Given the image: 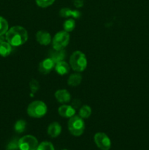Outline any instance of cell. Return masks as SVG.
I'll return each instance as SVG.
<instances>
[{
	"mask_svg": "<svg viewBox=\"0 0 149 150\" xmlns=\"http://www.w3.org/2000/svg\"><path fill=\"white\" fill-rule=\"evenodd\" d=\"M55 65L56 63L51 58H47L39 63V71L44 75L48 74L55 67Z\"/></svg>",
	"mask_w": 149,
	"mask_h": 150,
	"instance_id": "cell-8",
	"label": "cell"
},
{
	"mask_svg": "<svg viewBox=\"0 0 149 150\" xmlns=\"http://www.w3.org/2000/svg\"><path fill=\"white\" fill-rule=\"evenodd\" d=\"M66 57V53L64 50H56L53 48L49 52V58L53 59L54 62L57 63L58 62L63 61Z\"/></svg>",
	"mask_w": 149,
	"mask_h": 150,
	"instance_id": "cell-13",
	"label": "cell"
},
{
	"mask_svg": "<svg viewBox=\"0 0 149 150\" xmlns=\"http://www.w3.org/2000/svg\"><path fill=\"white\" fill-rule=\"evenodd\" d=\"M68 129L70 133L74 136H80L85 130V122L80 116L74 115L70 118L68 122Z\"/></svg>",
	"mask_w": 149,
	"mask_h": 150,
	"instance_id": "cell-4",
	"label": "cell"
},
{
	"mask_svg": "<svg viewBox=\"0 0 149 150\" xmlns=\"http://www.w3.org/2000/svg\"><path fill=\"white\" fill-rule=\"evenodd\" d=\"M83 0H73V4H74V7L77 8H80L83 6Z\"/></svg>",
	"mask_w": 149,
	"mask_h": 150,
	"instance_id": "cell-27",
	"label": "cell"
},
{
	"mask_svg": "<svg viewBox=\"0 0 149 150\" xmlns=\"http://www.w3.org/2000/svg\"><path fill=\"white\" fill-rule=\"evenodd\" d=\"M54 1H55V0H36L37 6L42 7V8H45V7L52 5Z\"/></svg>",
	"mask_w": 149,
	"mask_h": 150,
	"instance_id": "cell-23",
	"label": "cell"
},
{
	"mask_svg": "<svg viewBox=\"0 0 149 150\" xmlns=\"http://www.w3.org/2000/svg\"><path fill=\"white\" fill-rule=\"evenodd\" d=\"M26 122L23 120H18L14 125L15 131L18 133H22L26 130Z\"/></svg>",
	"mask_w": 149,
	"mask_h": 150,
	"instance_id": "cell-21",
	"label": "cell"
},
{
	"mask_svg": "<svg viewBox=\"0 0 149 150\" xmlns=\"http://www.w3.org/2000/svg\"><path fill=\"white\" fill-rule=\"evenodd\" d=\"M6 150H20L18 146V140L13 139L7 144Z\"/></svg>",
	"mask_w": 149,
	"mask_h": 150,
	"instance_id": "cell-24",
	"label": "cell"
},
{
	"mask_svg": "<svg viewBox=\"0 0 149 150\" xmlns=\"http://www.w3.org/2000/svg\"><path fill=\"white\" fill-rule=\"evenodd\" d=\"M28 32L20 26H12L5 34V39L12 46L18 47L23 45L28 40Z\"/></svg>",
	"mask_w": 149,
	"mask_h": 150,
	"instance_id": "cell-1",
	"label": "cell"
},
{
	"mask_svg": "<svg viewBox=\"0 0 149 150\" xmlns=\"http://www.w3.org/2000/svg\"><path fill=\"white\" fill-rule=\"evenodd\" d=\"M92 110L89 105H84L79 110V116L83 119H88L91 115Z\"/></svg>",
	"mask_w": 149,
	"mask_h": 150,
	"instance_id": "cell-18",
	"label": "cell"
},
{
	"mask_svg": "<svg viewBox=\"0 0 149 150\" xmlns=\"http://www.w3.org/2000/svg\"><path fill=\"white\" fill-rule=\"evenodd\" d=\"M12 51V45L7 41L0 42V56L6 57L10 54Z\"/></svg>",
	"mask_w": 149,
	"mask_h": 150,
	"instance_id": "cell-16",
	"label": "cell"
},
{
	"mask_svg": "<svg viewBox=\"0 0 149 150\" xmlns=\"http://www.w3.org/2000/svg\"><path fill=\"white\" fill-rule=\"evenodd\" d=\"M61 126L59 123L54 122L49 125L48 127V134L51 138H56L61 134Z\"/></svg>",
	"mask_w": 149,
	"mask_h": 150,
	"instance_id": "cell-14",
	"label": "cell"
},
{
	"mask_svg": "<svg viewBox=\"0 0 149 150\" xmlns=\"http://www.w3.org/2000/svg\"><path fill=\"white\" fill-rule=\"evenodd\" d=\"M9 29V24L7 21L2 16H0V37L7 33Z\"/></svg>",
	"mask_w": 149,
	"mask_h": 150,
	"instance_id": "cell-20",
	"label": "cell"
},
{
	"mask_svg": "<svg viewBox=\"0 0 149 150\" xmlns=\"http://www.w3.org/2000/svg\"><path fill=\"white\" fill-rule=\"evenodd\" d=\"M63 27H64V31H66L68 33L70 32H72L75 28V21L73 18L67 19L64 23Z\"/></svg>",
	"mask_w": 149,
	"mask_h": 150,
	"instance_id": "cell-19",
	"label": "cell"
},
{
	"mask_svg": "<svg viewBox=\"0 0 149 150\" xmlns=\"http://www.w3.org/2000/svg\"><path fill=\"white\" fill-rule=\"evenodd\" d=\"M38 145L37 139L32 135L23 136L18 140L20 150H36Z\"/></svg>",
	"mask_w": 149,
	"mask_h": 150,
	"instance_id": "cell-6",
	"label": "cell"
},
{
	"mask_svg": "<svg viewBox=\"0 0 149 150\" xmlns=\"http://www.w3.org/2000/svg\"><path fill=\"white\" fill-rule=\"evenodd\" d=\"M36 150H55V149L51 142H43L38 145Z\"/></svg>",
	"mask_w": 149,
	"mask_h": 150,
	"instance_id": "cell-22",
	"label": "cell"
},
{
	"mask_svg": "<svg viewBox=\"0 0 149 150\" xmlns=\"http://www.w3.org/2000/svg\"><path fill=\"white\" fill-rule=\"evenodd\" d=\"M54 68H55L56 73L59 74L60 76H64V75L67 74L70 72V67L68 63H67L65 61L63 60V61L56 63Z\"/></svg>",
	"mask_w": 149,
	"mask_h": 150,
	"instance_id": "cell-15",
	"label": "cell"
},
{
	"mask_svg": "<svg viewBox=\"0 0 149 150\" xmlns=\"http://www.w3.org/2000/svg\"><path fill=\"white\" fill-rule=\"evenodd\" d=\"M70 64L72 69L76 72H83L87 67V59L86 55L80 51H76L70 58Z\"/></svg>",
	"mask_w": 149,
	"mask_h": 150,
	"instance_id": "cell-2",
	"label": "cell"
},
{
	"mask_svg": "<svg viewBox=\"0 0 149 150\" xmlns=\"http://www.w3.org/2000/svg\"><path fill=\"white\" fill-rule=\"evenodd\" d=\"M37 41L42 45H48L52 41L51 35L49 32L44 30L38 31L36 34Z\"/></svg>",
	"mask_w": 149,
	"mask_h": 150,
	"instance_id": "cell-9",
	"label": "cell"
},
{
	"mask_svg": "<svg viewBox=\"0 0 149 150\" xmlns=\"http://www.w3.org/2000/svg\"><path fill=\"white\" fill-rule=\"evenodd\" d=\"M58 114L64 118H71L75 114V109L72 105H62L58 108Z\"/></svg>",
	"mask_w": 149,
	"mask_h": 150,
	"instance_id": "cell-11",
	"label": "cell"
},
{
	"mask_svg": "<svg viewBox=\"0 0 149 150\" xmlns=\"http://www.w3.org/2000/svg\"><path fill=\"white\" fill-rule=\"evenodd\" d=\"M47 105L41 100L31 103L27 108V114L32 118H42L47 113Z\"/></svg>",
	"mask_w": 149,
	"mask_h": 150,
	"instance_id": "cell-3",
	"label": "cell"
},
{
	"mask_svg": "<svg viewBox=\"0 0 149 150\" xmlns=\"http://www.w3.org/2000/svg\"><path fill=\"white\" fill-rule=\"evenodd\" d=\"M1 41H2V40H0V42H1Z\"/></svg>",
	"mask_w": 149,
	"mask_h": 150,
	"instance_id": "cell-29",
	"label": "cell"
},
{
	"mask_svg": "<svg viewBox=\"0 0 149 150\" xmlns=\"http://www.w3.org/2000/svg\"><path fill=\"white\" fill-rule=\"evenodd\" d=\"M82 81V76L79 73H73L69 77L67 83L70 86H77Z\"/></svg>",
	"mask_w": 149,
	"mask_h": 150,
	"instance_id": "cell-17",
	"label": "cell"
},
{
	"mask_svg": "<svg viewBox=\"0 0 149 150\" xmlns=\"http://www.w3.org/2000/svg\"><path fill=\"white\" fill-rule=\"evenodd\" d=\"M29 86H30V89L33 94L36 93L39 89V83L35 79H32L29 83Z\"/></svg>",
	"mask_w": 149,
	"mask_h": 150,
	"instance_id": "cell-25",
	"label": "cell"
},
{
	"mask_svg": "<svg viewBox=\"0 0 149 150\" xmlns=\"http://www.w3.org/2000/svg\"><path fill=\"white\" fill-rule=\"evenodd\" d=\"M62 150H67V149H62Z\"/></svg>",
	"mask_w": 149,
	"mask_h": 150,
	"instance_id": "cell-28",
	"label": "cell"
},
{
	"mask_svg": "<svg viewBox=\"0 0 149 150\" xmlns=\"http://www.w3.org/2000/svg\"><path fill=\"white\" fill-rule=\"evenodd\" d=\"M55 98L61 103H67L71 100V95L67 89H58L55 92Z\"/></svg>",
	"mask_w": 149,
	"mask_h": 150,
	"instance_id": "cell-12",
	"label": "cell"
},
{
	"mask_svg": "<svg viewBox=\"0 0 149 150\" xmlns=\"http://www.w3.org/2000/svg\"><path fill=\"white\" fill-rule=\"evenodd\" d=\"M94 142L96 146L102 150H109L111 147L110 138L104 133H96L94 135Z\"/></svg>",
	"mask_w": 149,
	"mask_h": 150,
	"instance_id": "cell-7",
	"label": "cell"
},
{
	"mask_svg": "<svg viewBox=\"0 0 149 150\" xmlns=\"http://www.w3.org/2000/svg\"><path fill=\"white\" fill-rule=\"evenodd\" d=\"M80 105H81V102H80V100L78 99H74V100L72 103V106L74 108V109H77V108H80Z\"/></svg>",
	"mask_w": 149,
	"mask_h": 150,
	"instance_id": "cell-26",
	"label": "cell"
},
{
	"mask_svg": "<svg viewBox=\"0 0 149 150\" xmlns=\"http://www.w3.org/2000/svg\"><path fill=\"white\" fill-rule=\"evenodd\" d=\"M70 42V35L66 31L57 32L52 39L53 48L56 50H63Z\"/></svg>",
	"mask_w": 149,
	"mask_h": 150,
	"instance_id": "cell-5",
	"label": "cell"
},
{
	"mask_svg": "<svg viewBox=\"0 0 149 150\" xmlns=\"http://www.w3.org/2000/svg\"><path fill=\"white\" fill-rule=\"evenodd\" d=\"M59 16L62 18L72 17L73 18L77 19L81 17V13L77 10H72L68 7H64L60 10Z\"/></svg>",
	"mask_w": 149,
	"mask_h": 150,
	"instance_id": "cell-10",
	"label": "cell"
}]
</instances>
